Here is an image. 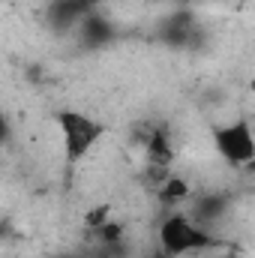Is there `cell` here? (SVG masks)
<instances>
[{"mask_svg": "<svg viewBox=\"0 0 255 258\" xmlns=\"http://www.w3.org/2000/svg\"><path fill=\"white\" fill-rule=\"evenodd\" d=\"M156 237H159V252L168 258H180V255H189V252H207V249L225 246V240L216 231H210L207 225H201L198 219H192L183 210L168 213L159 222Z\"/></svg>", "mask_w": 255, "mask_h": 258, "instance_id": "1", "label": "cell"}, {"mask_svg": "<svg viewBox=\"0 0 255 258\" xmlns=\"http://www.w3.org/2000/svg\"><path fill=\"white\" fill-rule=\"evenodd\" d=\"M57 126H60V138H63V153L69 165H78L99 141L102 135L108 132L105 123L87 111H78V108H63L57 111Z\"/></svg>", "mask_w": 255, "mask_h": 258, "instance_id": "2", "label": "cell"}, {"mask_svg": "<svg viewBox=\"0 0 255 258\" xmlns=\"http://www.w3.org/2000/svg\"><path fill=\"white\" fill-rule=\"evenodd\" d=\"M216 153L234 165V168H246L252 165L255 159V135H252V123L249 120H231L225 126H216L210 132Z\"/></svg>", "mask_w": 255, "mask_h": 258, "instance_id": "3", "label": "cell"}, {"mask_svg": "<svg viewBox=\"0 0 255 258\" xmlns=\"http://www.w3.org/2000/svg\"><path fill=\"white\" fill-rule=\"evenodd\" d=\"M93 9H99V0H48V6H45V24L51 30H57V33L75 30L78 21L87 12H93Z\"/></svg>", "mask_w": 255, "mask_h": 258, "instance_id": "4", "label": "cell"}, {"mask_svg": "<svg viewBox=\"0 0 255 258\" xmlns=\"http://www.w3.org/2000/svg\"><path fill=\"white\" fill-rule=\"evenodd\" d=\"M198 33H201V30H198L195 15H192L189 9L171 12V15L162 21V27H159V39H162L165 45H171V48H192Z\"/></svg>", "mask_w": 255, "mask_h": 258, "instance_id": "5", "label": "cell"}, {"mask_svg": "<svg viewBox=\"0 0 255 258\" xmlns=\"http://www.w3.org/2000/svg\"><path fill=\"white\" fill-rule=\"evenodd\" d=\"M75 30H78V42H81L84 48H90V51L105 48V45H111V39H114V24L105 18L102 9L87 12V15L78 21Z\"/></svg>", "mask_w": 255, "mask_h": 258, "instance_id": "6", "label": "cell"}, {"mask_svg": "<svg viewBox=\"0 0 255 258\" xmlns=\"http://www.w3.org/2000/svg\"><path fill=\"white\" fill-rule=\"evenodd\" d=\"M144 150H147V162H150V168H168L171 159H174V147H171V135H168V129H162V126L153 129V132L147 135Z\"/></svg>", "mask_w": 255, "mask_h": 258, "instance_id": "7", "label": "cell"}, {"mask_svg": "<svg viewBox=\"0 0 255 258\" xmlns=\"http://www.w3.org/2000/svg\"><path fill=\"white\" fill-rule=\"evenodd\" d=\"M186 195H189V186H186L183 177H171V174H168V177L159 183V198H162L165 204H180Z\"/></svg>", "mask_w": 255, "mask_h": 258, "instance_id": "8", "label": "cell"}, {"mask_svg": "<svg viewBox=\"0 0 255 258\" xmlns=\"http://www.w3.org/2000/svg\"><path fill=\"white\" fill-rule=\"evenodd\" d=\"M9 135H12V126H9V117H6V114L0 111V147H3L6 141H9Z\"/></svg>", "mask_w": 255, "mask_h": 258, "instance_id": "9", "label": "cell"}, {"mask_svg": "<svg viewBox=\"0 0 255 258\" xmlns=\"http://www.w3.org/2000/svg\"><path fill=\"white\" fill-rule=\"evenodd\" d=\"M219 258H240V255H237L234 249H225V252H222V255H219Z\"/></svg>", "mask_w": 255, "mask_h": 258, "instance_id": "10", "label": "cell"}, {"mask_svg": "<svg viewBox=\"0 0 255 258\" xmlns=\"http://www.w3.org/2000/svg\"><path fill=\"white\" fill-rule=\"evenodd\" d=\"M150 258H168V255H162V252H159V249H156V252H153V255Z\"/></svg>", "mask_w": 255, "mask_h": 258, "instance_id": "11", "label": "cell"}, {"mask_svg": "<svg viewBox=\"0 0 255 258\" xmlns=\"http://www.w3.org/2000/svg\"><path fill=\"white\" fill-rule=\"evenodd\" d=\"M60 258H78V255H60Z\"/></svg>", "mask_w": 255, "mask_h": 258, "instance_id": "12", "label": "cell"}, {"mask_svg": "<svg viewBox=\"0 0 255 258\" xmlns=\"http://www.w3.org/2000/svg\"><path fill=\"white\" fill-rule=\"evenodd\" d=\"M183 3H186V0H183Z\"/></svg>", "mask_w": 255, "mask_h": 258, "instance_id": "13", "label": "cell"}]
</instances>
